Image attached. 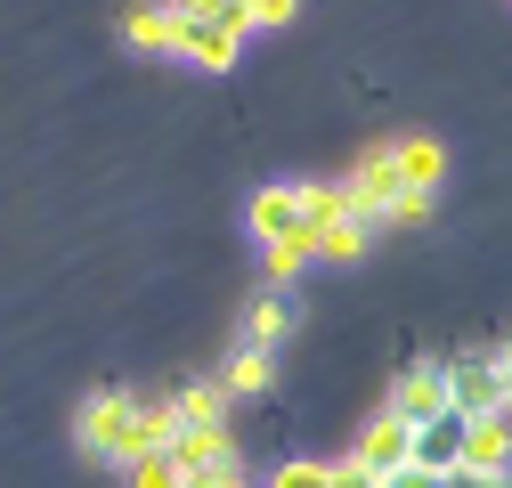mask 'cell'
Returning <instances> with one entry per match:
<instances>
[{"label":"cell","instance_id":"obj_11","mask_svg":"<svg viewBox=\"0 0 512 488\" xmlns=\"http://www.w3.org/2000/svg\"><path fill=\"white\" fill-rule=\"evenodd\" d=\"M220 391H269V350H252V342H236V358H228V375H220Z\"/></svg>","mask_w":512,"mask_h":488},{"label":"cell","instance_id":"obj_9","mask_svg":"<svg viewBox=\"0 0 512 488\" xmlns=\"http://www.w3.org/2000/svg\"><path fill=\"white\" fill-rule=\"evenodd\" d=\"M163 415H171V432H204V423H228V391L220 383H196V391H179Z\"/></svg>","mask_w":512,"mask_h":488},{"label":"cell","instance_id":"obj_21","mask_svg":"<svg viewBox=\"0 0 512 488\" xmlns=\"http://www.w3.org/2000/svg\"><path fill=\"white\" fill-rule=\"evenodd\" d=\"M179 9H236V0H179Z\"/></svg>","mask_w":512,"mask_h":488},{"label":"cell","instance_id":"obj_14","mask_svg":"<svg viewBox=\"0 0 512 488\" xmlns=\"http://www.w3.org/2000/svg\"><path fill=\"white\" fill-rule=\"evenodd\" d=\"M122 33H131L139 49H171V17H155V9H139V17L122 25Z\"/></svg>","mask_w":512,"mask_h":488},{"label":"cell","instance_id":"obj_12","mask_svg":"<svg viewBox=\"0 0 512 488\" xmlns=\"http://www.w3.org/2000/svg\"><path fill=\"white\" fill-rule=\"evenodd\" d=\"M179 480H187V472H179V456H171V448H155V456H139V464H131V488H179Z\"/></svg>","mask_w":512,"mask_h":488},{"label":"cell","instance_id":"obj_4","mask_svg":"<svg viewBox=\"0 0 512 488\" xmlns=\"http://www.w3.org/2000/svg\"><path fill=\"white\" fill-rule=\"evenodd\" d=\"M236 41H244L236 9H171V49H187L196 66H228Z\"/></svg>","mask_w":512,"mask_h":488},{"label":"cell","instance_id":"obj_2","mask_svg":"<svg viewBox=\"0 0 512 488\" xmlns=\"http://www.w3.org/2000/svg\"><path fill=\"white\" fill-rule=\"evenodd\" d=\"M342 188H269L261 204H252V236L261 244H301V253H317V244L334 236L342 220Z\"/></svg>","mask_w":512,"mask_h":488},{"label":"cell","instance_id":"obj_10","mask_svg":"<svg viewBox=\"0 0 512 488\" xmlns=\"http://www.w3.org/2000/svg\"><path fill=\"white\" fill-rule=\"evenodd\" d=\"M285 326H293V301H285V293H261V301H252V318H244V342H252V350H277Z\"/></svg>","mask_w":512,"mask_h":488},{"label":"cell","instance_id":"obj_15","mask_svg":"<svg viewBox=\"0 0 512 488\" xmlns=\"http://www.w3.org/2000/svg\"><path fill=\"white\" fill-rule=\"evenodd\" d=\"M236 17H244V33H252V25H285L293 0H236Z\"/></svg>","mask_w":512,"mask_h":488},{"label":"cell","instance_id":"obj_8","mask_svg":"<svg viewBox=\"0 0 512 488\" xmlns=\"http://www.w3.org/2000/svg\"><path fill=\"white\" fill-rule=\"evenodd\" d=\"M464 464H472V472H512V423H504V415H472Z\"/></svg>","mask_w":512,"mask_h":488},{"label":"cell","instance_id":"obj_7","mask_svg":"<svg viewBox=\"0 0 512 488\" xmlns=\"http://www.w3.org/2000/svg\"><path fill=\"white\" fill-rule=\"evenodd\" d=\"M464 440H472V415H464V407L415 423V472H456V464H464Z\"/></svg>","mask_w":512,"mask_h":488},{"label":"cell","instance_id":"obj_18","mask_svg":"<svg viewBox=\"0 0 512 488\" xmlns=\"http://www.w3.org/2000/svg\"><path fill=\"white\" fill-rule=\"evenodd\" d=\"M382 488H447V480H439V472H415V464H407V472H391Z\"/></svg>","mask_w":512,"mask_h":488},{"label":"cell","instance_id":"obj_6","mask_svg":"<svg viewBox=\"0 0 512 488\" xmlns=\"http://www.w3.org/2000/svg\"><path fill=\"white\" fill-rule=\"evenodd\" d=\"M456 399H447V366L439 358H423V366H407V375L391 383V415L399 423H431V415H447Z\"/></svg>","mask_w":512,"mask_h":488},{"label":"cell","instance_id":"obj_17","mask_svg":"<svg viewBox=\"0 0 512 488\" xmlns=\"http://www.w3.org/2000/svg\"><path fill=\"white\" fill-rule=\"evenodd\" d=\"M301 261H309V253H301V244H269V277H277V285H285V277H293Z\"/></svg>","mask_w":512,"mask_h":488},{"label":"cell","instance_id":"obj_5","mask_svg":"<svg viewBox=\"0 0 512 488\" xmlns=\"http://www.w3.org/2000/svg\"><path fill=\"white\" fill-rule=\"evenodd\" d=\"M358 472H374V480H391V472H407L415 464V423H399L391 407H382L366 432H358V456H350Z\"/></svg>","mask_w":512,"mask_h":488},{"label":"cell","instance_id":"obj_13","mask_svg":"<svg viewBox=\"0 0 512 488\" xmlns=\"http://www.w3.org/2000/svg\"><path fill=\"white\" fill-rule=\"evenodd\" d=\"M269 488H334V464H309V456H293V464H277V480Z\"/></svg>","mask_w":512,"mask_h":488},{"label":"cell","instance_id":"obj_16","mask_svg":"<svg viewBox=\"0 0 512 488\" xmlns=\"http://www.w3.org/2000/svg\"><path fill=\"white\" fill-rule=\"evenodd\" d=\"M447 488H512V472H472V464H456V472H439Z\"/></svg>","mask_w":512,"mask_h":488},{"label":"cell","instance_id":"obj_1","mask_svg":"<svg viewBox=\"0 0 512 488\" xmlns=\"http://www.w3.org/2000/svg\"><path fill=\"white\" fill-rule=\"evenodd\" d=\"M82 440H90L98 456L139 464V456L171 448V415H163V407H147V399H131V391H98V399L82 407Z\"/></svg>","mask_w":512,"mask_h":488},{"label":"cell","instance_id":"obj_22","mask_svg":"<svg viewBox=\"0 0 512 488\" xmlns=\"http://www.w3.org/2000/svg\"><path fill=\"white\" fill-rule=\"evenodd\" d=\"M496 358H504V383H512V342H496Z\"/></svg>","mask_w":512,"mask_h":488},{"label":"cell","instance_id":"obj_19","mask_svg":"<svg viewBox=\"0 0 512 488\" xmlns=\"http://www.w3.org/2000/svg\"><path fill=\"white\" fill-rule=\"evenodd\" d=\"M334 488H382L374 472H358V464H334Z\"/></svg>","mask_w":512,"mask_h":488},{"label":"cell","instance_id":"obj_20","mask_svg":"<svg viewBox=\"0 0 512 488\" xmlns=\"http://www.w3.org/2000/svg\"><path fill=\"white\" fill-rule=\"evenodd\" d=\"M179 488H244V480H212V472H187Z\"/></svg>","mask_w":512,"mask_h":488},{"label":"cell","instance_id":"obj_3","mask_svg":"<svg viewBox=\"0 0 512 488\" xmlns=\"http://www.w3.org/2000/svg\"><path fill=\"white\" fill-rule=\"evenodd\" d=\"M439 366H447V399H456L464 415H504L512 407V383H504V358L496 350H456Z\"/></svg>","mask_w":512,"mask_h":488}]
</instances>
